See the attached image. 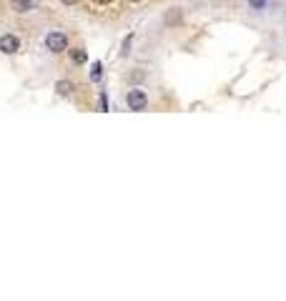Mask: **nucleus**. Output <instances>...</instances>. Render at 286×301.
I'll return each instance as SVG.
<instances>
[{
    "label": "nucleus",
    "instance_id": "f257e3e1",
    "mask_svg": "<svg viewBox=\"0 0 286 301\" xmlns=\"http://www.w3.org/2000/svg\"><path fill=\"white\" fill-rule=\"evenodd\" d=\"M126 108L128 111H136V113L146 111L148 108V93L143 88H130L126 93Z\"/></svg>",
    "mask_w": 286,
    "mask_h": 301
},
{
    "label": "nucleus",
    "instance_id": "f03ea898",
    "mask_svg": "<svg viewBox=\"0 0 286 301\" xmlns=\"http://www.w3.org/2000/svg\"><path fill=\"white\" fill-rule=\"evenodd\" d=\"M46 48L51 53H65L68 50V35L60 33V30H51L46 35Z\"/></svg>",
    "mask_w": 286,
    "mask_h": 301
},
{
    "label": "nucleus",
    "instance_id": "7ed1b4c3",
    "mask_svg": "<svg viewBox=\"0 0 286 301\" xmlns=\"http://www.w3.org/2000/svg\"><path fill=\"white\" fill-rule=\"evenodd\" d=\"M20 50V38L13 35V33H5V35H0V53H5V55H13Z\"/></svg>",
    "mask_w": 286,
    "mask_h": 301
},
{
    "label": "nucleus",
    "instance_id": "20e7f679",
    "mask_svg": "<svg viewBox=\"0 0 286 301\" xmlns=\"http://www.w3.org/2000/svg\"><path fill=\"white\" fill-rule=\"evenodd\" d=\"M10 5H13V10H15V13L26 15V13H30V10H33V0H10Z\"/></svg>",
    "mask_w": 286,
    "mask_h": 301
},
{
    "label": "nucleus",
    "instance_id": "39448f33",
    "mask_svg": "<svg viewBox=\"0 0 286 301\" xmlns=\"http://www.w3.org/2000/svg\"><path fill=\"white\" fill-rule=\"evenodd\" d=\"M73 91H76V85H73L71 80H58V83H55V93H58V96H63V98H65V96H71Z\"/></svg>",
    "mask_w": 286,
    "mask_h": 301
},
{
    "label": "nucleus",
    "instance_id": "423d86ee",
    "mask_svg": "<svg viewBox=\"0 0 286 301\" xmlns=\"http://www.w3.org/2000/svg\"><path fill=\"white\" fill-rule=\"evenodd\" d=\"M68 55H71V63H76V66H83L88 60V53L83 48H73V50H68Z\"/></svg>",
    "mask_w": 286,
    "mask_h": 301
},
{
    "label": "nucleus",
    "instance_id": "0eeeda50",
    "mask_svg": "<svg viewBox=\"0 0 286 301\" xmlns=\"http://www.w3.org/2000/svg\"><path fill=\"white\" fill-rule=\"evenodd\" d=\"M179 25L181 23V8H171L168 13H166V25Z\"/></svg>",
    "mask_w": 286,
    "mask_h": 301
},
{
    "label": "nucleus",
    "instance_id": "6e6552de",
    "mask_svg": "<svg viewBox=\"0 0 286 301\" xmlns=\"http://www.w3.org/2000/svg\"><path fill=\"white\" fill-rule=\"evenodd\" d=\"M101 78H103V66H101V60H96V63H93V68H91V80H93V83H98Z\"/></svg>",
    "mask_w": 286,
    "mask_h": 301
},
{
    "label": "nucleus",
    "instance_id": "1a4fd4ad",
    "mask_svg": "<svg viewBox=\"0 0 286 301\" xmlns=\"http://www.w3.org/2000/svg\"><path fill=\"white\" fill-rule=\"evenodd\" d=\"M249 3V8H254V10H263V8H269V0H246Z\"/></svg>",
    "mask_w": 286,
    "mask_h": 301
},
{
    "label": "nucleus",
    "instance_id": "9d476101",
    "mask_svg": "<svg viewBox=\"0 0 286 301\" xmlns=\"http://www.w3.org/2000/svg\"><path fill=\"white\" fill-rule=\"evenodd\" d=\"M130 46H133V35H126V40H123V48H121V55H123V58L130 53Z\"/></svg>",
    "mask_w": 286,
    "mask_h": 301
},
{
    "label": "nucleus",
    "instance_id": "9b49d317",
    "mask_svg": "<svg viewBox=\"0 0 286 301\" xmlns=\"http://www.w3.org/2000/svg\"><path fill=\"white\" fill-rule=\"evenodd\" d=\"M98 108H101L103 113L108 111V100H105V93H101V100H98Z\"/></svg>",
    "mask_w": 286,
    "mask_h": 301
},
{
    "label": "nucleus",
    "instance_id": "f8f14e48",
    "mask_svg": "<svg viewBox=\"0 0 286 301\" xmlns=\"http://www.w3.org/2000/svg\"><path fill=\"white\" fill-rule=\"evenodd\" d=\"M91 3H93V5H111L113 0H91Z\"/></svg>",
    "mask_w": 286,
    "mask_h": 301
},
{
    "label": "nucleus",
    "instance_id": "ddd939ff",
    "mask_svg": "<svg viewBox=\"0 0 286 301\" xmlns=\"http://www.w3.org/2000/svg\"><path fill=\"white\" fill-rule=\"evenodd\" d=\"M60 3H63V5H68V8H71V5H76V3H78V0H60Z\"/></svg>",
    "mask_w": 286,
    "mask_h": 301
},
{
    "label": "nucleus",
    "instance_id": "4468645a",
    "mask_svg": "<svg viewBox=\"0 0 286 301\" xmlns=\"http://www.w3.org/2000/svg\"><path fill=\"white\" fill-rule=\"evenodd\" d=\"M128 3H141V0H128Z\"/></svg>",
    "mask_w": 286,
    "mask_h": 301
}]
</instances>
